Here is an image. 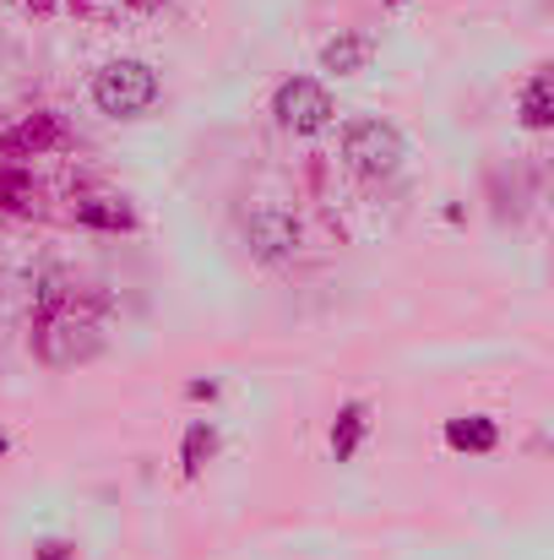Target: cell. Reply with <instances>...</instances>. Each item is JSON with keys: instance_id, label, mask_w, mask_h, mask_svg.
<instances>
[{"instance_id": "1", "label": "cell", "mask_w": 554, "mask_h": 560, "mask_svg": "<svg viewBox=\"0 0 554 560\" xmlns=\"http://www.w3.org/2000/svg\"><path fill=\"white\" fill-rule=\"evenodd\" d=\"M153 98H158V77L142 60H109L93 77V104L109 120H137L142 109H153Z\"/></svg>"}, {"instance_id": "13", "label": "cell", "mask_w": 554, "mask_h": 560, "mask_svg": "<svg viewBox=\"0 0 554 560\" xmlns=\"http://www.w3.org/2000/svg\"><path fill=\"white\" fill-rule=\"evenodd\" d=\"M142 5H164V0H142Z\"/></svg>"}, {"instance_id": "12", "label": "cell", "mask_w": 554, "mask_h": 560, "mask_svg": "<svg viewBox=\"0 0 554 560\" xmlns=\"http://www.w3.org/2000/svg\"><path fill=\"white\" fill-rule=\"evenodd\" d=\"M5 446H11V441H5V435H0V457H5Z\"/></svg>"}, {"instance_id": "3", "label": "cell", "mask_w": 554, "mask_h": 560, "mask_svg": "<svg viewBox=\"0 0 554 560\" xmlns=\"http://www.w3.org/2000/svg\"><path fill=\"white\" fill-rule=\"evenodd\" d=\"M343 159L359 170V175H391L402 164V137L397 126L386 120H354L349 137H343Z\"/></svg>"}, {"instance_id": "9", "label": "cell", "mask_w": 554, "mask_h": 560, "mask_svg": "<svg viewBox=\"0 0 554 560\" xmlns=\"http://www.w3.org/2000/svg\"><path fill=\"white\" fill-rule=\"evenodd\" d=\"M217 452V430L207 424V419H196L190 430H185V452H180V463H185V474L196 479L201 468H207V457Z\"/></svg>"}, {"instance_id": "5", "label": "cell", "mask_w": 554, "mask_h": 560, "mask_svg": "<svg viewBox=\"0 0 554 560\" xmlns=\"http://www.w3.org/2000/svg\"><path fill=\"white\" fill-rule=\"evenodd\" d=\"M495 441H500V430H495V419H484V413L446 419V446H451V452H495Z\"/></svg>"}, {"instance_id": "2", "label": "cell", "mask_w": 554, "mask_h": 560, "mask_svg": "<svg viewBox=\"0 0 554 560\" xmlns=\"http://www.w3.org/2000/svg\"><path fill=\"white\" fill-rule=\"evenodd\" d=\"M272 115H278L283 131L310 137V131H321V126L332 120V93H327L316 77H288V82H278V93H272Z\"/></svg>"}, {"instance_id": "6", "label": "cell", "mask_w": 554, "mask_h": 560, "mask_svg": "<svg viewBox=\"0 0 554 560\" xmlns=\"http://www.w3.org/2000/svg\"><path fill=\"white\" fill-rule=\"evenodd\" d=\"M365 60H369V38H359V33H343V38H332L321 49V71H332V77H354V71H365Z\"/></svg>"}, {"instance_id": "10", "label": "cell", "mask_w": 554, "mask_h": 560, "mask_svg": "<svg viewBox=\"0 0 554 560\" xmlns=\"http://www.w3.org/2000/svg\"><path fill=\"white\" fill-rule=\"evenodd\" d=\"M76 218H82L87 229H131V212H126L120 201H82Z\"/></svg>"}, {"instance_id": "4", "label": "cell", "mask_w": 554, "mask_h": 560, "mask_svg": "<svg viewBox=\"0 0 554 560\" xmlns=\"http://www.w3.org/2000/svg\"><path fill=\"white\" fill-rule=\"evenodd\" d=\"M245 240H250V250H256L261 261H283V256L299 250V223H294L288 212H278V207H261V212H250Z\"/></svg>"}, {"instance_id": "8", "label": "cell", "mask_w": 554, "mask_h": 560, "mask_svg": "<svg viewBox=\"0 0 554 560\" xmlns=\"http://www.w3.org/2000/svg\"><path fill=\"white\" fill-rule=\"evenodd\" d=\"M522 120L533 126V131H550L554 126V98H550V71H539L533 82H528V93H522Z\"/></svg>"}, {"instance_id": "11", "label": "cell", "mask_w": 554, "mask_h": 560, "mask_svg": "<svg viewBox=\"0 0 554 560\" xmlns=\"http://www.w3.org/2000/svg\"><path fill=\"white\" fill-rule=\"evenodd\" d=\"M38 560H71V545H60V539H49V545L38 550Z\"/></svg>"}, {"instance_id": "7", "label": "cell", "mask_w": 554, "mask_h": 560, "mask_svg": "<svg viewBox=\"0 0 554 560\" xmlns=\"http://www.w3.org/2000/svg\"><path fill=\"white\" fill-rule=\"evenodd\" d=\"M365 402H343V413H338V424H332V452H338V463H349L354 452H359V441H365Z\"/></svg>"}]
</instances>
